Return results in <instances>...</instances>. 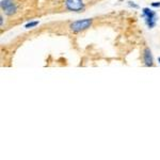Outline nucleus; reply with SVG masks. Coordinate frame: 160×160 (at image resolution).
<instances>
[{
	"label": "nucleus",
	"instance_id": "nucleus-2",
	"mask_svg": "<svg viewBox=\"0 0 160 160\" xmlns=\"http://www.w3.org/2000/svg\"><path fill=\"white\" fill-rule=\"evenodd\" d=\"M142 17L144 18L146 26L148 29H153L157 24V14L154 10L149 8H143L142 9Z\"/></svg>",
	"mask_w": 160,
	"mask_h": 160
},
{
	"label": "nucleus",
	"instance_id": "nucleus-5",
	"mask_svg": "<svg viewBox=\"0 0 160 160\" xmlns=\"http://www.w3.org/2000/svg\"><path fill=\"white\" fill-rule=\"evenodd\" d=\"M3 12H4V14H6L7 16H14V15L18 12V6H17V3L15 2L14 4H12L11 7L8 8L6 11H3Z\"/></svg>",
	"mask_w": 160,
	"mask_h": 160
},
{
	"label": "nucleus",
	"instance_id": "nucleus-11",
	"mask_svg": "<svg viewBox=\"0 0 160 160\" xmlns=\"http://www.w3.org/2000/svg\"><path fill=\"white\" fill-rule=\"evenodd\" d=\"M158 62H159V64H160V57H159V58H158Z\"/></svg>",
	"mask_w": 160,
	"mask_h": 160
},
{
	"label": "nucleus",
	"instance_id": "nucleus-4",
	"mask_svg": "<svg viewBox=\"0 0 160 160\" xmlns=\"http://www.w3.org/2000/svg\"><path fill=\"white\" fill-rule=\"evenodd\" d=\"M142 57H143V62L145 66L152 68V66L154 65V58H153V55H152V50L149 49L148 47L144 48Z\"/></svg>",
	"mask_w": 160,
	"mask_h": 160
},
{
	"label": "nucleus",
	"instance_id": "nucleus-10",
	"mask_svg": "<svg viewBox=\"0 0 160 160\" xmlns=\"http://www.w3.org/2000/svg\"><path fill=\"white\" fill-rule=\"evenodd\" d=\"M3 24H4L3 15H0V26H1V27H3Z\"/></svg>",
	"mask_w": 160,
	"mask_h": 160
},
{
	"label": "nucleus",
	"instance_id": "nucleus-7",
	"mask_svg": "<svg viewBox=\"0 0 160 160\" xmlns=\"http://www.w3.org/2000/svg\"><path fill=\"white\" fill-rule=\"evenodd\" d=\"M38 24H40V22H38V20H34V22H27V24L25 25V28H26V29H32V28L37 27Z\"/></svg>",
	"mask_w": 160,
	"mask_h": 160
},
{
	"label": "nucleus",
	"instance_id": "nucleus-3",
	"mask_svg": "<svg viewBox=\"0 0 160 160\" xmlns=\"http://www.w3.org/2000/svg\"><path fill=\"white\" fill-rule=\"evenodd\" d=\"M64 7L68 12L81 13L86 10L83 0H64Z\"/></svg>",
	"mask_w": 160,
	"mask_h": 160
},
{
	"label": "nucleus",
	"instance_id": "nucleus-6",
	"mask_svg": "<svg viewBox=\"0 0 160 160\" xmlns=\"http://www.w3.org/2000/svg\"><path fill=\"white\" fill-rule=\"evenodd\" d=\"M14 3H15L14 0H1V2H0V8H1L2 11H6L8 8H10Z\"/></svg>",
	"mask_w": 160,
	"mask_h": 160
},
{
	"label": "nucleus",
	"instance_id": "nucleus-9",
	"mask_svg": "<svg viewBox=\"0 0 160 160\" xmlns=\"http://www.w3.org/2000/svg\"><path fill=\"white\" fill-rule=\"evenodd\" d=\"M152 8H160V1L159 2H152Z\"/></svg>",
	"mask_w": 160,
	"mask_h": 160
},
{
	"label": "nucleus",
	"instance_id": "nucleus-8",
	"mask_svg": "<svg viewBox=\"0 0 160 160\" xmlns=\"http://www.w3.org/2000/svg\"><path fill=\"white\" fill-rule=\"evenodd\" d=\"M127 3H128V6H129L130 8H133V9H139V6H138V4H136L133 1H128Z\"/></svg>",
	"mask_w": 160,
	"mask_h": 160
},
{
	"label": "nucleus",
	"instance_id": "nucleus-1",
	"mask_svg": "<svg viewBox=\"0 0 160 160\" xmlns=\"http://www.w3.org/2000/svg\"><path fill=\"white\" fill-rule=\"evenodd\" d=\"M92 25H93L92 18H83L71 22L68 28L73 33H79V32H83V31L88 30L89 28H91Z\"/></svg>",
	"mask_w": 160,
	"mask_h": 160
}]
</instances>
